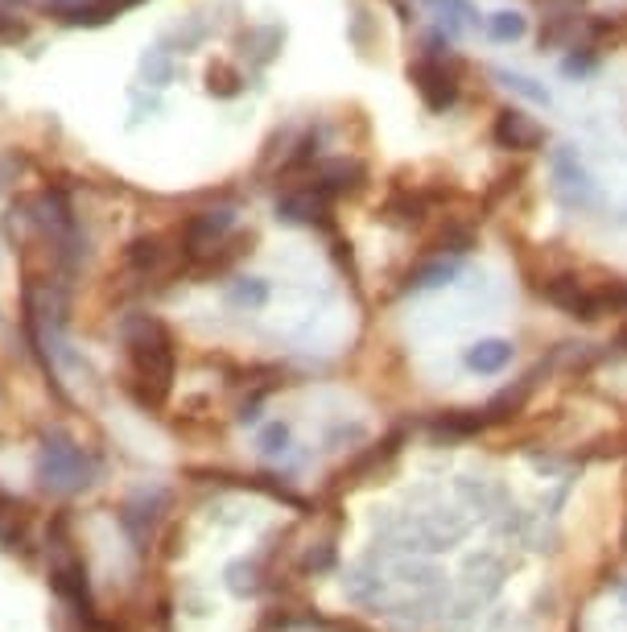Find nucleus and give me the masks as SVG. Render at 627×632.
I'll use <instances>...</instances> for the list:
<instances>
[{"label":"nucleus","instance_id":"1","mask_svg":"<svg viewBox=\"0 0 627 632\" xmlns=\"http://www.w3.org/2000/svg\"><path fill=\"white\" fill-rule=\"evenodd\" d=\"M128 348H132V360L141 368V377H149L157 389H166L170 385V372H173V351H170V335L161 323L153 318H141L132 331H128Z\"/></svg>","mask_w":627,"mask_h":632},{"label":"nucleus","instance_id":"2","mask_svg":"<svg viewBox=\"0 0 627 632\" xmlns=\"http://www.w3.org/2000/svg\"><path fill=\"white\" fill-rule=\"evenodd\" d=\"M541 294H545V302H553V306L570 318H586V323L603 318L598 289H586V282H582L578 273H557V277H549V282L541 285Z\"/></svg>","mask_w":627,"mask_h":632},{"label":"nucleus","instance_id":"3","mask_svg":"<svg viewBox=\"0 0 627 632\" xmlns=\"http://www.w3.org/2000/svg\"><path fill=\"white\" fill-rule=\"evenodd\" d=\"M408 80H413V87H417V95L425 99L429 112L455 108L458 80H455V71H446L442 59H434V54H429V59H417V63L408 66Z\"/></svg>","mask_w":627,"mask_h":632},{"label":"nucleus","instance_id":"4","mask_svg":"<svg viewBox=\"0 0 627 632\" xmlns=\"http://www.w3.org/2000/svg\"><path fill=\"white\" fill-rule=\"evenodd\" d=\"M232 223H235L232 211H199V215H190L187 228H182V253L187 256L211 253L232 232Z\"/></svg>","mask_w":627,"mask_h":632},{"label":"nucleus","instance_id":"5","mask_svg":"<svg viewBox=\"0 0 627 632\" xmlns=\"http://www.w3.org/2000/svg\"><path fill=\"white\" fill-rule=\"evenodd\" d=\"M491 137H496L500 149H536V145L545 141V128L533 125L524 112L503 108L500 116H496V125H491Z\"/></svg>","mask_w":627,"mask_h":632},{"label":"nucleus","instance_id":"6","mask_svg":"<svg viewBox=\"0 0 627 632\" xmlns=\"http://www.w3.org/2000/svg\"><path fill=\"white\" fill-rule=\"evenodd\" d=\"M128 4H137V0H54L50 9L63 17V21H71V25H95V21H108V17L125 13Z\"/></svg>","mask_w":627,"mask_h":632},{"label":"nucleus","instance_id":"7","mask_svg":"<svg viewBox=\"0 0 627 632\" xmlns=\"http://www.w3.org/2000/svg\"><path fill=\"white\" fill-rule=\"evenodd\" d=\"M508 360H512V344H503V339H483L467 351L470 372H500Z\"/></svg>","mask_w":627,"mask_h":632},{"label":"nucleus","instance_id":"8","mask_svg":"<svg viewBox=\"0 0 627 632\" xmlns=\"http://www.w3.org/2000/svg\"><path fill=\"white\" fill-rule=\"evenodd\" d=\"M125 261H128V270H137V273L157 270V265H161V240H157V236L132 240V244H128V253H125Z\"/></svg>","mask_w":627,"mask_h":632},{"label":"nucleus","instance_id":"9","mask_svg":"<svg viewBox=\"0 0 627 632\" xmlns=\"http://www.w3.org/2000/svg\"><path fill=\"white\" fill-rule=\"evenodd\" d=\"M496 80L508 87V92L524 95V99H533V104H549V92L541 87L536 80H529V75H520V71H496Z\"/></svg>","mask_w":627,"mask_h":632},{"label":"nucleus","instance_id":"10","mask_svg":"<svg viewBox=\"0 0 627 632\" xmlns=\"http://www.w3.org/2000/svg\"><path fill=\"white\" fill-rule=\"evenodd\" d=\"M524 30H529V21L520 13H496L487 17V33L496 38V42H517V38H524Z\"/></svg>","mask_w":627,"mask_h":632},{"label":"nucleus","instance_id":"11","mask_svg":"<svg viewBox=\"0 0 627 632\" xmlns=\"http://www.w3.org/2000/svg\"><path fill=\"white\" fill-rule=\"evenodd\" d=\"M450 277H455V265L438 261V265H429V270L417 273V282H413V285H442V282H450Z\"/></svg>","mask_w":627,"mask_h":632},{"label":"nucleus","instance_id":"12","mask_svg":"<svg viewBox=\"0 0 627 632\" xmlns=\"http://www.w3.org/2000/svg\"><path fill=\"white\" fill-rule=\"evenodd\" d=\"M211 92H220V95H235L240 92V75L235 71H211Z\"/></svg>","mask_w":627,"mask_h":632},{"label":"nucleus","instance_id":"13","mask_svg":"<svg viewBox=\"0 0 627 632\" xmlns=\"http://www.w3.org/2000/svg\"><path fill=\"white\" fill-rule=\"evenodd\" d=\"M442 9H455L458 21H467V25H479V9L470 4V0H438Z\"/></svg>","mask_w":627,"mask_h":632},{"label":"nucleus","instance_id":"14","mask_svg":"<svg viewBox=\"0 0 627 632\" xmlns=\"http://www.w3.org/2000/svg\"><path fill=\"white\" fill-rule=\"evenodd\" d=\"M619 348L627 351V327H624V331H619Z\"/></svg>","mask_w":627,"mask_h":632}]
</instances>
